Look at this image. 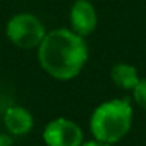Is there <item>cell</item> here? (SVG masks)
I'll return each instance as SVG.
<instances>
[{
	"label": "cell",
	"mask_w": 146,
	"mask_h": 146,
	"mask_svg": "<svg viewBox=\"0 0 146 146\" xmlns=\"http://www.w3.org/2000/svg\"><path fill=\"white\" fill-rule=\"evenodd\" d=\"M82 138L80 127L64 118L50 121L44 129V141L47 146H82Z\"/></svg>",
	"instance_id": "cell-4"
},
{
	"label": "cell",
	"mask_w": 146,
	"mask_h": 146,
	"mask_svg": "<svg viewBox=\"0 0 146 146\" xmlns=\"http://www.w3.org/2000/svg\"><path fill=\"white\" fill-rule=\"evenodd\" d=\"M13 145V140L10 135L7 133H0V146H11Z\"/></svg>",
	"instance_id": "cell-9"
},
{
	"label": "cell",
	"mask_w": 146,
	"mask_h": 146,
	"mask_svg": "<svg viewBox=\"0 0 146 146\" xmlns=\"http://www.w3.org/2000/svg\"><path fill=\"white\" fill-rule=\"evenodd\" d=\"M42 69L58 80L76 77L88 60V47L83 36L71 30L58 29L47 33L38 46Z\"/></svg>",
	"instance_id": "cell-1"
},
{
	"label": "cell",
	"mask_w": 146,
	"mask_h": 146,
	"mask_svg": "<svg viewBox=\"0 0 146 146\" xmlns=\"http://www.w3.org/2000/svg\"><path fill=\"white\" fill-rule=\"evenodd\" d=\"M133 98H135L137 104L146 110V79L140 80L138 85L133 88Z\"/></svg>",
	"instance_id": "cell-8"
},
{
	"label": "cell",
	"mask_w": 146,
	"mask_h": 146,
	"mask_svg": "<svg viewBox=\"0 0 146 146\" xmlns=\"http://www.w3.org/2000/svg\"><path fill=\"white\" fill-rule=\"evenodd\" d=\"M72 32L80 36H86L94 32L98 25V14L88 0H76L69 13Z\"/></svg>",
	"instance_id": "cell-5"
},
{
	"label": "cell",
	"mask_w": 146,
	"mask_h": 146,
	"mask_svg": "<svg viewBox=\"0 0 146 146\" xmlns=\"http://www.w3.org/2000/svg\"><path fill=\"white\" fill-rule=\"evenodd\" d=\"M132 108L127 99H115L101 104L91 116V132L99 141L115 143L130 129Z\"/></svg>",
	"instance_id": "cell-2"
},
{
	"label": "cell",
	"mask_w": 146,
	"mask_h": 146,
	"mask_svg": "<svg viewBox=\"0 0 146 146\" xmlns=\"http://www.w3.org/2000/svg\"><path fill=\"white\" fill-rule=\"evenodd\" d=\"M110 76L115 85L123 90H133L140 82L137 69L132 64H126V63L115 64L110 71Z\"/></svg>",
	"instance_id": "cell-7"
},
{
	"label": "cell",
	"mask_w": 146,
	"mask_h": 146,
	"mask_svg": "<svg viewBox=\"0 0 146 146\" xmlns=\"http://www.w3.org/2000/svg\"><path fill=\"white\" fill-rule=\"evenodd\" d=\"M5 126L13 135H24L33 126V118L29 113V110L17 105H11L5 111Z\"/></svg>",
	"instance_id": "cell-6"
},
{
	"label": "cell",
	"mask_w": 146,
	"mask_h": 146,
	"mask_svg": "<svg viewBox=\"0 0 146 146\" xmlns=\"http://www.w3.org/2000/svg\"><path fill=\"white\" fill-rule=\"evenodd\" d=\"M46 33L44 25L30 13H19L7 24V36L14 46L21 49H33L42 42Z\"/></svg>",
	"instance_id": "cell-3"
},
{
	"label": "cell",
	"mask_w": 146,
	"mask_h": 146,
	"mask_svg": "<svg viewBox=\"0 0 146 146\" xmlns=\"http://www.w3.org/2000/svg\"><path fill=\"white\" fill-rule=\"evenodd\" d=\"M83 146H108V143H104V141H90V143H86V145H83Z\"/></svg>",
	"instance_id": "cell-10"
}]
</instances>
